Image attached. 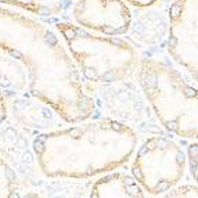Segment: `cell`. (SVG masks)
<instances>
[{"mask_svg":"<svg viewBox=\"0 0 198 198\" xmlns=\"http://www.w3.org/2000/svg\"><path fill=\"white\" fill-rule=\"evenodd\" d=\"M65 2H67V3H69V4H71V3H74L75 0H65Z\"/></svg>","mask_w":198,"mask_h":198,"instance_id":"cell-19","label":"cell"},{"mask_svg":"<svg viewBox=\"0 0 198 198\" xmlns=\"http://www.w3.org/2000/svg\"><path fill=\"white\" fill-rule=\"evenodd\" d=\"M8 120V107H7V97L0 91V125Z\"/></svg>","mask_w":198,"mask_h":198,"instance_id":"cell-17","label":"cell"},{"mask_svg":"<svg viewBox=\"0 0 198 198\" xmlns=\"http://www.w3.org/2000/svg\"><path fill=\"white\" fill-rule=\"evenodd\" d=\"M47 20L58 32L86 84H112L134 78L140 50L125 36L91 32L67 18Z\"/></svg>","mask_w":198,"mask_h":198,"instance_id":"cell-4","label":"cell"},{"mask_svg":"<svg viewBox=\"0 0 198 198\" xmlns=\"http://www.w3.org/2000/svg\"><path fill=\"white\" fill-rule=\"evenodd\" d=\"M139 141L136 127L98 117L40 132L32 140V153L45 177L87 180L127 163Z\"/></svg>","mask_w":198,"mask_h":198,"instance_id":"cell-2","label":"cell"},{"mask_svg":"<svg viewBox=\"0 0 198 198\" xmlns=\"http://www.w3.org/2000/svg\"><path fill=\"white\" fill-rule=\"evenodd\" d=\"M67 20L87 31L108 36H126L133 8L124 0H75L69 4Z\"/></svg>","mask_w":198,"mask_h":198,"instance_id":"cell-7","label":"cell"},{"mask_svg":"<svg viewBox=\"0 0 198 198\" xmlns=\"http://www.w3.org/2000/svg\"><path fill=\"white\" fill-rule=\"evenodd\" d=\"M7 107L8 118H13L17 126L38 130V133L64 126V122L51 107L28 93L7 97Z\"/></svg>","mask_w":198,"mask_h":198,"instance_id":"cell-9","label":"cell"},{"mask_svg":"<svg viewBox=\"0 0 198 198\" xmlns=\"http://www.w3.org/2000/svg\"><path fill=\"white\" fill-rule=\"evenodd\" d=\"M168 29L166 11L159 6L133 10L132 24L126 38L140 51L163 47Z\"/></svg>","mask_w":198,"mask_h":198,"instance_id":"cell-10","label":"cell"},{"mask_svg":"<svg viewBox=\"0 0 198 198\" xmlns=\"http://www.w3.org/2000/svg\"><path fill=\"white\" fill-rule=\"evenodd\" d=\"M89 198H148L136 179L126 170L114 169L98 176L89 190Z\"/></svg>","mask_w":198,"mask_h":198,"instance_id":"cell-11","label":"cell"},{"mask_svg":"<svg viewBox=\"0 0 198 198\" xmlns=\"http://www.w3.org/2000/svg\"><path fill=\"white\" fill-rule=\"evenodd\" d=\"M124 2L133 10H141L154 6H161L163 0H124Z\"/></svg>","mask_w":198,"mask_h":198,"instance_id":"cell-16","label":"cell"},{"mask_svg":"<svg viewBox=\"0 0 198 198\" xmlns=\"http://www.w3.org/2000/svg\"><path fill=\"white\" fill-rule=\"evenodd\" d=\"M129 162L130 175L151 197H158L180 184L188 169L184 148L163 134L148 136L139 141Z\"/></svg>","mask_w":198,"mask_h":198,"instance_id":"cell-5","label":"cell"},{"mask_svg":"<svg viewBox=\"0 0 198 198\" xmlns=\"http://www.w3.org/2000/svg\"><path fill=\"white\" fill-rule=\"evenodd\" d=\"M28 74L20 60L0 50V91L6 97L26 93Z\"/></svg>","mask_w":198,"mask_h":198,"instance_id":"cell-12","label":"cell"},{"mask_svg":"<svg viewBox=\"0 0 198 198\" xmlns=\"http://www.w3.org/2000/svg\"><path fill=\"white\" fill-rule=\"evenodd\" d=\"M133 79L151 114L166 133L197 140V82L170 61L163 47L140 51Z\"/></svg>","mask_w":198,"mask_h":198,"instance_id":"cell-3","label":"cell"},{"mask_svg":"<svg viewBox=\"0 0 198 198\" xmlns=\"http://www.w3.org/2000/svg\"><path fill=\"white\" fill-rule=\"evenodd\" d=\"M21 179L11 165L0 154V198H21Z\"/></svg>","mask_w":198,"mask_h":198,"instance_id":"cell-14","label":"cell"},{"mask_svg":"<svg viewBox=\"0 0 198 198\" xmlns=\"http://www.w3.org/2000/svg\"><path fill=\"white\" fill-rule=\"evenodd\" d=\"M0 50L22 62L26 93L51 107L64 124L98 118L93 93L47 18L0 6Z\"/></svg>","mask_w":198,"mask_h":198,"instance_id":"cell-1","label":"cell"},{"mask_svg":"<svg viewBox=\"0 0 198 198\" xmlns=\"http://www.w3.org/2000/svg\"><path fill=\"white\" fill-rule=\"evenodd\" d=\"M159 198H198L197 183H187V184H177L163 194L158 195Z\"/></svg>","mask_w":198,"mask_h":198,"instance_id":"cell-15","label":"cell"},{"mask_svg":"<svg viewBox=\"0 0 198 198\" xmlns=\"http://www.w3.org/2000/svg\"><path fill=\"white\" fill-rule=\"evenodd\" d=\"M163 51L191 81L198 74V0H170L166 6Z\"/></svg>","mask_w":198,"mask_h":198,"instance_id":"cell-6","label":"cell"},{"mask_svg":"<svg viewBox=\"0 0 198 198\" xmlns=\"http://www.w3.org/2000/svg\"><path fill=\"white\" fill-rule=\"evenodd\" d=\"M21 198H43V197L36 191H26L25 194H22V197Z\"/></svg>","mask_w":198,"mask_h":198,"instance_id":"cell-18","label":"cell"},{"mask_svg":"<svg viewBox=\"0 0 198 198\" xmlns=\"http://www.w3.org/2000/svg\"><path fill=\"white\" fill-rule=\"evenodd\" d=\"M87 86L96 98L97 108L101 104L107 108L108 114L105 117L122 120L132 126L133 122H140L147 114H151L134 79L112 84H101L104 90L100 86Z\"/></svg>","mask_w":198,"mask_h":198,"instance_id":"cell-8","label":"cell"},{"mask_svg":"<svg viewBox=\"0 0 198 198\" xmlns=\"http://www.w3.org/2000/svg\"><path fill=\"white\" fill-rule=\"evenodd\" d=\"M0 6L10 7L40 18H64L69 3L65 0H0Z\"/></svg>","mask_w":198,"mask_h":198,"instance_id":"cell-13","label":"cell"}]
</instances>
